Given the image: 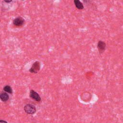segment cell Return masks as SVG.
<instances>
[{"label":"cell","instance_id":"cell-1","mask_svg":"<svg viewBox=\"0 0 123 123\" xmlns=\"http://www.w3.org/2000/svg\"><path fill=\"white\" fill-rule=\"evenodd\" d=\"M24 111L25 113L28 114H33L36 112V107L30 104L25 105L24 108Z\"/></svg>","mask_w":123,"mask_h":123},{"label":"cell","instance_id":"cell-10","mask_svg":"<svg viewBox=\"0 0 123 123\" xmlns=\"http://www.w3.org/2000/svg\"><path fill=\"white\" fill-rule=\"evenodd\" d=\"M1 122H5V123H7L6 121H4V120H0V123H1Z\"/></svg>","mask_w":123,"mask_h":123},{"label":"cell","instance_id":"cell-7","mask_svg":"<svg viewBox=\"0 0 123 123\" xmlns=\"http://www.w3.org/2000/svg\"><path fill=\"white\" fill-rule=\"evenodd\" d=\"M0 98L2 101H7L9 98V96L6 93H1L0 94Z\"/></svg>","mask_w":123,"mask_h":123},{"label":"cell","instance_id":"cell-6","mask_svg":"<svg viewBox=\"0 0 123 123\" xmlns=\"http://www.w3.org/2000/svg\"><path fill=\"white\" fill-rule=\"evenodd\" d=\"M74 3L75 7L79 10H82L84 9V5L79 0H74Z\"/></svg>","mask_w":123,"mask_h":123},{"label":"cell","instance_id":"cell-8","mask_svg":"<svg viewBox=\"0 0 123 123\" xmlns=\"http://www.w3.org/2000/svg\"><path fill=\"white\" fill-rule=\"evenodd\" d=\"M3 90L5 92H8V93H10V94H12V89L11 87L10 86H8V85L5 86L3 87Z\"/></svg>","mask_w":123,"mask_h":123},{"label":"cell","instance_id":"cell-4","mask_svg":"<svg viewBox=\"0 0 123 123\" xmlns=\"http://www.w3.org/2000/svg\"><path fill=\"white\" fill-rule=\"evenodd\" d=\"M29 96L30 98L36 101L39 102L41 100V98L39 94L34 90L32 89L30 90Z\"/></svg>","mask_w":123,"mask_h":123},{"label":"cell","instance_id":"cell-2","mask_svg":"<svg viewBox=\"0 0 123 123\" xmlns=\"http://www.w3.org/2000/svg\"><path fill=\"white\" fill-rule=\"evenodd\" d=\"M40 69V63L39 62L36 61L33 63L32 67L29 69V72L33 74H37Z\"/></svg>","mask_w":123,"mask_h":123},{"label":"cell","instance_id":"cell-3","mask_svg":"<svg viewBox=\"0 0 123 123\" xmlns=\"http://www.w3.org/2000/svg\"><path fill=\"white\" fill-rule=\"evenodd\" d=\"M25 24V20L21 17H18L15 18L13 21V25L17 27H21L23 26Z\"/></svg>","mask_w":123,"mask_h":123},{"label":"cell","instance_id":"cell-9","mask_svg":"<svg viewBox=\"0 0 123 123\" xmlns=\"http://www.w3.org/2000/svg\"><path fill=\"white\" fill-rule=\"evenodd\" d=\"M4 0L5 2H6L7 3H9V2H11L12 0Z\"/></svg>","mask_w":123,"mask_h":123},{"label":"cell","instance_id":"cell-5","mask_svg":"<svg viewBox=\"0 0 123 123\" xmlns=\"http://www.w3.org/2000/svg\"><path fill=\"white\" fill-rule=\"evenodd\" d=\"M106 47V43L103 41H99L98 43L97 47L99 53H102L105 50Z\"/></svg>","mask_w":123,"mask_h":123}]
</instances>
